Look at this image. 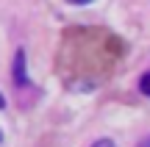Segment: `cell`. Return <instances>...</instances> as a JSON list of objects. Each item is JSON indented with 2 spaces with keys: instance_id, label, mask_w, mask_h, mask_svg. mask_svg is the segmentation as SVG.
Returning a JSON list of instances; mask_svg holds the SVG:
<instances>
[{
  "instance_id": "cell-1",
  "label": "cell",
  "mask_w": 150,
  "mask_h": 147,
  "mask_svg": "<svg viewBox=\"0 0 150 147\" xmlns=\"http://www.w3.org/2000/svg\"><path fill=\"white\" fill-rule=\"evenodd\" d=\"M125 53V44L120 36L103 31V28H70L64 31L59 50V72L70 86L86 83L97 86L103 75L111 72V67Z\"/></svg>"
},
{
  "instance_id": "cell-2",
  "label": "cell",
  "mask_w": 150,
  "mask_h": 147,
  "mask_svg": "<svg viewBox=\"0 0 150 147\" xmlns=\"http://www.w3.org/2000/svg\"><path fill=\"white\" fill-rule=\"evenodd\" d=\"M14 83L17 86H28V72H25V50L14 53Z\"/></svg>"
},
{
  "instance_id": "cell-3",
  "label": "cell",
  "mask_w": 150,
  "mask_h": 147,
  "mask_svg": "<svg viewBox=\"0 0 150 147\" xmlns=\"http://www.w3.org/2000/svg\"><path fill=\"white\" fill-rule=\"evenodd\" d=\"M139 92L145 94V97H150V72H145V75L139 78Z\"/></svg>"
},
{
  "instance_id": "cell-4",
  "label": "cell",
  "mask_w": 150,
  "mask_h": 147,
  "mask_svg": "<svg viewBox=\"0 0 150 147\" xmlns=\"http://www.w3.org/2000/svg\"><path fill=\"white\" fill-rule=\"evenodd\" d=\"M92 147H117V144H114L111 139H97V142L92 144Z\"/></svg>"
},
{
  "instance_id": "cell-5",
  "label": "cell",
  "mask_w": 150,
  "mask_h": 147,
  "mask_svg": "<svg viewBox=\"0 0 150 147\" xmlns=\"http://www.w3.org/2000/svg\"><path fill=\"white\" fill-rule=\"evenodd\" d=\"M67 3H72V6H86V3H92V0H67Z\"/></svg>"
},
{
  "instance_id": "cell-6",
  "label": "cell",
  "mask_w": 150,
  "mask_h": 147,
  "mask_svg": "<svg viewBox=\"0 0 150 147\" xmlns=\"http://www.w3.org/2000/svg\"><path fill=\"white\" fill-rule=\"evenodd\" d=\"M136 147H150V136H147V139H142V142L136 144Z\"/></svg>"
},
{
  "instance_id": "cell-7",
  "label": "cell",
  "mask_w": 150,
  "mask_h": 147,
  "mask_svg": "<svg viewBox=\"0 0 150 147\" xmlns=\"http://www.w3.org/2000/svg\"><path fill=\"white\" fill-rule=\"evenodd\" d=\"M0 108H6V97H3V94H0Z\"/></svg>"
},
{
  "instance_id": "cell-8",
  "label": "cell",
  "mask_w": 150,
  "mask_h": 147,
  "mask_svg": "<svg viewBox=\"0 0 150 147\" xmlns=\"http://www.w3.org/2000/svg\"><path fill=\"white\" fill-rule=\"evenodd\" d=\"M0 142H3V131H0Z\"/></svg>"
}]
</instances>
